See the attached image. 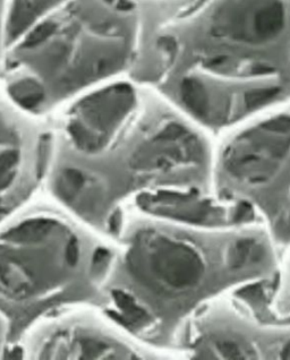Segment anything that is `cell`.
I'll return each instance as SVG.
<instances>
[{
  "label": "cell",
  "instance_id": "5",
  "mask_svg": "<svg viewBox=\"0 0 290 360\" xmlns=\"http://www.w3.org/2000/svg\"><path fill=\"white\" fill-rule=\"evenodd\" d=\"M125 263L134 279L143 282L151 278L178 290L196 285L204 272L203 262L193 248L163 237L154 239L148 250L135 241Z\"/></svg>",
  "mask_w": 290,
  "mask_h": 360
},
{
  "label": "cell",
  "instance_id": "10",
  "mask_svg": "<svg viewBox=\"0 0 290 360\" xmlns=\"http://www.w3.org/2000/svg\"><path fill=\"white\" fill-rule=\"evenodd\" d=\"M253 253V243L250 240L239 241L230 252V264L234 269L244 266Z\"/></svg>",
  "mask_w": 290,
  "mask_h": 360
},
{
  "label": "cell",
  "instance_id": "11",
  "mask_svg": "<svg viewBox=\"0 0 290 360\" xmlns=\"http://www.w3.org/2000/svg\"><path fill=\"white\" fill-rule=\"evenodd\" d=\"M8 354V333H7V326L5 322H4L3 319L0 317V359L6 358Z\"/></svg>",
  "mask_w": 290,
  "mask_h": 360
},
{
  "label": "cell",
  "instance_id": "4",
  "mask_svg": "<svg viewBox=\"0 0 290 360\" xmlns=\"http://www.w3.org/2000/svg\"><path fill=\"white\" fill-rule=\"evenodd\" d=\"M85 307L56 314L30 330L16 354L27 360H96L122 358L118 341L85 313Z\"/></svg>",
  "mask_w": 290,
  "mask_h": 360
},
{
  "label": "cell",
  "instance_id": "13",
  "mask_svg": "<svg viewBox=\"0 0 290 360\" xmlns=\"http://www.w3.org/2000/svg\"><path fill=\"white\" fill-rule=\"evenodd\" d=\"M220 352L224 354L225 357L229 359H241V350L234 343L225 342L220 346Z\"/></svg>",
  "mask_w": 290,
  "mask_h": 360
},
{
  "label": "cell",
  "instance_id": "7",
  "mask_svg": "<svg viewBox=\"0 0 290 360\" xmlns=\"http://www.w3.org/2000/svg\"><path fill=\"white\" fill-rule=\"evenodd\" d=\"M111 300L117 311H111V316L126 326H139L148 321V315L137 302L124 290L111 291Z\"/></svg>",
  "mask_w": 290,
  "mask_h": 360
},
{
  "label": "cell",
  "instance_id": "8",
  "mask_svg": "<svg viewBox=\"0 0 290 360\" xmlns=\"http://www.w3.org/2000/svg\"><path fill=\"white\" fill-rule=\"evenodd\" d=\"M180 94L184 103L193 114L204 118L209 112V96L206 87L196 79H184L180 87Z\"/></svg>",
  "mask_w": 290,
  "mask_h": 360
},
{
  "label": "cell",
  "instance_id": "3",
  "mask_svg": "<svg viewBox=\"0 0 290 360\" xmlns=\"http://www.w3.org/2000/svg\"><path fill=\"white\" fill-rule=\"evenodd\" d=\"M49 146V120L30 116L0 91V224L44 189Z\"/></svg>",
  "mask_w": 290,
  "mask_h": 360
},
{
  "label": "cell",
  "instance_id": "9",
  "mask_svg": "<svg viewBox=\"0 0 290 360\" xmlns=\"http://www.w3.org/2000/svg\"><path fill=\"white\" fill-rule=\"evenodd\" d=\"M280 90L277 87H260L254 89L245 94V105L248 110H254L262 105H267V102L272 101L277 98Z\"/></svg>",
  "mask_w": 290,
  "mask_h": 360
},
{
  "label": "cell",
  "instance_id": "14",
  "mask_svg": "<svg viewBox=\"0 0 290 360\" xmlns=\"http://www.w3.org/2000/svg\"><path fill=\"white\" fill-rule=\"evenodd\" d=\"M250 213L251 207H248V205H246V204H244V205H241V207L238 209V213L237 215H236V218H237L238 220H244V219L248 218Z\"/></svg>",
  "mask_w": 290,
  "mask_h": 360
},
{
  "label": "cell",
  "instance_id": "2",
  "mask_svg": "<svg viewBox=\"0 0 290 360\" xmlns=\"http://www.w3.org/2000/svg\"><path fill=\"white\" fill-rule=\"evenodd\" d=\"M53 200H33L0 224V317L9 354L37 324L98 300L113 254Z\"/></svg>",
  "mask_w": 290,
  "mask_h": 360
},
{
  "label": "cell",
  "instance_id": "6",
  "mask_svg": "<svg viewBox=\"0 0 290 360\" xmlns=\"http://www.w3.org/2000/svg\"><path fill=\"white\" fill-rule=\"evenodd\" d=\"M289 148L290 118L279 117L239 139L227 154V168L237 177L261 183Z\"/></svg>",
  "mask_w": 290,
  "mask_h": 360
},
{
  "label": "cell",
  "instance_id": "12",
  "mask_svg": "<svg viewBox=\"0 0 290 360\" xmlns=\"http://www.w3.org/2000/svg\"><path fill=\"white\" fill-rule=\"evenodd\" d=\"M9 1L11 0H0V63H1V55H3L4 29H5Z\"/></svg>",
  "mask_w": 290,
  "mask_h": 360
},
{
  "label": "cell",
  "instance_id": "1",
  "mask_svg": "<svg viewBox=\"0 0 290 360\" xmlns=\"http://www.w3.org/2000/svg\"><path fill=\"white\" fill-rule=\"evenodd\" d=\"M139 33L133 0H11L0 91L30 116L50 120L125 70Z\"/></svg>",
  "mask_w": 290,
  "mask_h": 360
}]
</instances>
